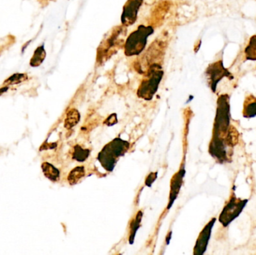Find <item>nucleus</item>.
<instances>
[{
	"label": "nucleus",
	"mask_w": 256,
	"mask_h": 255,
	"mask_svg": "<svg viewBox=\"0 0 256 255\" xmlns=\"http://www.w3.org/2000/svg\"><path fill=\"white\" fill-rule=\"evenodd\" d=\"M162 76L164 70L162 67L158 63L152 64L146 72V77L140 84L137 91L138 97L146 100H152L158 91Z\"/></svg>",
	"instance_id": "obj_3"
},
{
	"label": "nucleus",
	"mask_w": 256,
	"mask_h": 255,
	"mask_svg": "<svg viewBox=\"0 0 256 255\" xmlns=\"http://www.w3.org/2000/svg\"><path fill=\"white\" fill-rule=\"evenodd\" d=\"M85 175V169L84 166H78V167L74 169L69 174L68 181L70 185H74L78 184V181L84 178Z\"/></svg>",
	"instance_id": "obj_13"
},
{
	"label": "nucleus",
	"mask_w": 256,
	"mask_h": 255,
	"mask_svg": "<svg viewBox=\"0 0 256 255\" xmlns=\"http://www.w3.org/2000/svg\"><path fill=\"white\" fill-rule=\"evenodd\" d=\"M8 89V86L2 87V88H0V96H1L3 93L6 92Z\"/></svg>",
	"instance_id": "obj_20"
},
{
	"label": "nucleus",
	"mask_w": 256,
	"mask_h": 255,
	"mask_svg": "<svg viewBox=\"0 0 256 255\" xmlns=\"http://www.w3.org/2000/svg\"><path fill=\"white\" fill-rule=\"evenodd\" d=\"M206 75L207 76L209 86L214 93L216 92L218 84L224 78H228L230 80L234 79L232 73L224 66L222 60H218L216 62L209 64L206 69Z\"/></svg>",
	"instance_id": "obj_6"
},
{
	"label": "nucleus",
	"mask_w": 256,
	"mask_h": 255,
	"mask_svg": "<svg viewBox=\"0 0 256 255\" xmlns=\"http://www.w3.org/2000/svg\"><path fill=\"white\" fill-rule=\"evenodd\" d=\"M44 175L51 181L56 182L60 180V172L58 169L49 163H44L42 166Z\"/></svg>",
	"instance_id": "obj_11"
},
{
	"label": "nucleus",
	"mask_w": 256,
	"mask_h": 255,
	"mask_svg": "<svg viewBox=\"0 0 256 255\" xmlns=\"http://www.w3.org/2000/svg\"><path fill=\"white\" fill-rule=\"evenodd\" d=\"M88 156H90V151L88 149H84L78 145L74 148L73 158L76 161H85Z\"/></svg>",
	"instance_id": "obj_16"
},
{
	"label": "nucleus",
	"mask_w": 256,
	"mask_h": 255,
	"mask_svg": "<svg viewBox=\"0 0 256 255\" xmlns=\"http://www.w3.org/2000/svg\"><path fill=\"white\" fill-rule=\"evenodd\" d=\"M143 0H128L123 7L122 14V23L123 25L130 26L136 22L138 10Z\"/></svg>",
	"instance_id": "obj_7"
},
{
	"label": "nucleus",
	"mask_w": 256,
	"mask_h": 255,
	"mask_svg": "<svg viewBox=\"0 0 256 255\" xmlns=\"http://www.w3.org/2000/svg\"><path fill=\"white\" fill-rule=\"evenodd\" d=\"M130 144L122 139H115L106 145L98 156V160L108 172H112L117 159L129 149Z\"/></svg>",
	"instance_id": "obj_2"
},
{
	"label": "nucleus",
	"mask_w": 256,
	"mask_h": 255,
	"mask_svg": "<svg viewBox=\"0 0 256 255\" xmlns=\"http://www.w3.org/2000/svg\"><path fill=\"white\" fill-rule=\"evenodd\" d=\"M216 221V218L212 219V220L204 226V229L202 231L198 239H197L195 247H194V255H202L206 253L209 241H210V235H212V229H213Z\"/></svg>",
	"instance_id": "obj_8"
},
{
	"label": "nucleus",
	"mask_w": 256,
	"mask_h": 255,
	"mask_svg": "<svg viewBox=\"0 0 256 255\" xmlns=\"http://www.w3.org/2000/svg\"><path fill=\"white\" fill-rule=\"evenodd\" d=\"M248 199L236 197L234 193L231 195L219 217V222L224 227H228L242 214L248 204Z\"/></svg>",
	"instance_id": "obj_5"
},
{
	"label": "nucleus",
	"mask_w": 256,
	"mask_h": 255,
	"mask_svg": "<svg viewBox=\"0 0 256 255\" xmlns=\"http://www.w3.org/2000/svg\"><path fill=\"white\" fill-rule=\"evenodd\" d=\"M230 100V95L227 94H221L218 97L213 137L209 145V153L220 163H230L233 155V149H230L226 145L231 126Z\"/></svg>",
	"instance_id": "obj_1"
},
{
	"label": "nucleus",
	"mask_w": 256,
	"mask_h": 255,
	"mask_svg": "<svg viewBox=\"0 0 256 255\" xmlns=\"http://www.w3.org/2000/svg\"><path fill=\"white\" fill-rule=\"evenodd\" d=\"M27 79H28V76H27L26 73H16L8 78L4 81V84L7 85H16V84L21 83V82H24Z\"/></svg>",
	"instance_id": "obj_17"
},
{
	"label": "nucleus",
	"mask_w": 256,
	"mask_h": 255,
	"mask_svg": "<svg viewBox=\"0 0 256 255\" xmlns=\"http://www.w3.org/2000/svg\"><path fill=\"white\" fill-rule=\"evenodd\" d=\"M246 60L256 61V34L250 39L249 43L244 49Z\"/></svg>",
	"instance_id": "obj_14"
},
{
	"label": "nucleus",
	"mask_w": 256,
	"mask_h": 255,
	"mask_svg": "<svg viewBox=\"0 0 256 255\" xmlns=\"http://www.w3.org/2000/svg\"><path fill=\"white\" fill-rule=\"evenodd\" d=\"M80 119V115L79 112L76 109H72L68 113L67 118L64 121V127L68 129L72 128L79 122Z\"/></svg>",
	"instance_id": "obj_15"
},
{
	"label": "nucleus",
	"mask_w": 256,
	"mask_h": 255,
	"mask_svg": "<svg viewBox=\"0 0 256 255\" xmlns=\"http://www.w3.org/2000/svg\"><path fill=\"white\" fill-rule=\"evenodd\" d=\"M142 216V214L140 211L138 214H137L136 217V220H134L132 224H131L130 239V244H132V240H134V237H135L136 232V231L138 230V228H140V222H141Z\"/></svg>",
	"instance_id": "obj_18"
},
{
	"label": "nucleus",
	"mask_w": 256,
	"mask_h": 255,
	"mask_svg": "<svg viewBox=\"0 0 256 255\" xmlns=\"http://www.w3.org/2000/svg\"><path fill=\"white\" fill-rule=\"evenodd\" d=\"M156 175H158V173H152L150 174V175H149L148 177L147 178V180H146V184L147 186H148V187H150V185H152V183L154 181V180L156 178Z\"/></svg>",
	"instance_id": "obj_19"
},
{
	"label": "nucleus",
	"mask_w": 256,
	"mask_h": 255,
	"mask_svg": "<svg viewBox=\"0 0 256 255\" xmlns=\"http://www.w3.org/2000/svg\"><path fill=\"white\" fill-rule=\"evenodd\" d=\"M46 58V51L44 49V45L38 46L34 51L30 64L31 67H37L43 63L44 60Z\"/></svg>",
	"instance_id": "obj_12"
},
{
	"label": "nucleus",
	"mask_w": 256,
	"mask_h": 255,
	"mask_svg": "<svg viewBox=\"0 0 256 255\" xmlns=\"http://www.w3.org/2000/svg\"><path fill=\"white\" fill-rule=\"evenodd\" d=\"M184 175V170H180L177 175H174L172 181L171 193H170V205H168V208L172 206L173 202H174V199L177 198L179 190H180V186H182Z\"/></svg>",
	"instance_id": "obj_10"
},
{
	"label": "nucleus",
	"mask_w": 256,
	"mask_h": 255,
	"mask_svg": "<svg viewBox=\"0 0 256 255\" xmlns=\"http://www.w3.org/2000/svg\"><path fill=\"white\" fill-rule=\"evenodd\" d=\"M243 116L245 118L256 117V97L254 94L246 96L244 102Z\"/></svg>",
	"instance_id": "obj_9"
},
{
	"label": "nucleus",
	"mask_w": 256,
	"mask_h": 255,
	"mask_svg": "<svg viewBox=\"0 0 256 255\" xmlns=\"http://www.w3.org/2000/svg\"><path fill=\"white\" fill-rule=\"evenodd\" d=\"M154 28L150 25H141L132 31L124 43V53L127 56L138 55L144 50L148 38L153 34Z\"/></svg>",
	"instance_id": "obj_4"
}]
</instances>
